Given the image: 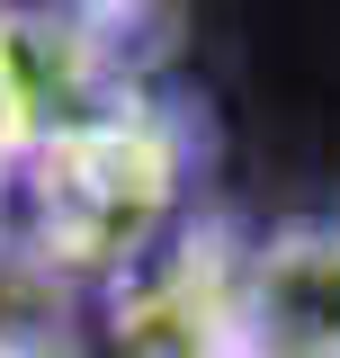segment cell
I'll use <instances>...</instances> for the list:
<instances>
[{
	"mask_svg": "<svg viewBox=\"0 0 340 358\" xmlns=\"http://www.w3.org/2000/svg\"><path fill=\"white\" fill-rule=\"evenodd\" d=\"M260 331L287 358H340V233L332 224H287L260 251Z\"/></svg>",
	"mask_w": 340,
	"mask_h": 358,
	"instance_id": "1",
	"label": "cell"
}]
</instances>
